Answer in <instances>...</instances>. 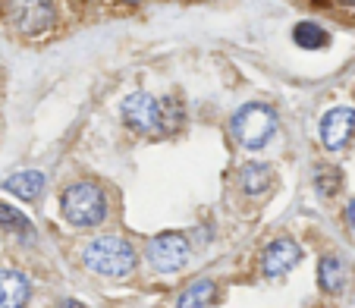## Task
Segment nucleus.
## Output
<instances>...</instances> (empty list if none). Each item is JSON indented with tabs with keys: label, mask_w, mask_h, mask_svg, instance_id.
<instances>
[{
	"label": "nucleus",
	"mask_w": 355,
	"mask_h": 308,
	"mask_svg": "<svg viewBox=\"0 0 355 308\" xmlns=\"http://www.w3.org/2000/svg\"><path fill=\"white\" fill-rule=\"evenodd\" d=\"M82 262H85L88 271H94L101 277H126L135 271L139 255L120 236H104V239L88 242L85 252H82Z\"/></svg>",
	"instance_id": "1"
},
{
	"label": "nucleus",
	"mask_w": 355,
	"mask_h": 308,
	"mask_svg": "<svg viewBox=\"0 0 355 308\" xmlns=\"http://www.w3.org/2000/svg\"><path fill=\"white\" fill-rule=\"evenodd\" d=\"M60 211L73 227L88 230L107 217V201H104L101 186H94V182H73L60 198Z\"/></svg>",
	"instance_id": "2"
},
{
	"label": "nucleus",
	"mask_w": 355,
	"mask_h": 308,
	"mask_svg": "<svg viewBox=\"0 0 355 308\" xmlns=\"http://www.w3.org/2000/svg\"><path fill=\"white\" fill-rule=\"evenodd\" d=\"M233 132L245 148L258 151V148L268 145L270 135L277 132L274 110H270L268 104H245V108L233 117Z\"/></svg>",
	"instance_id": "3"
},
{
	"label": "nucleus",
	"mask_w": 355,
	"mask_h": 308,
	"mask_svg": "<svg viewBox=\"0 0 355 308\" xmlns=\"http://www.w3.org/2000/svg\"><path fill=\"white\" fill-rule=\"evenodd\" d=\"M123 120H126L129 129L141 135H167V126H164V98H155V94L135 92L123 101Z\"/></svg>",
	"instance_id": "4"
},
{
	"label": "nucleus",
	"mask_w": 355,
	"mask_h": 308,
	"mask_svg": "<svg viewBox=\"0 0 355 308\" xmlns=\"http://www.w3.org/2000/svg\"><path fill=\"white\" fill-rule=\"evenodd\" d=\"M148 262L155 271H180L189 262V239L182 233H161L148 242Z\"/></svg>",
	"instance_id": "5"
},
{
	"label": "nucleus",
	"mask_w": 355,
	"mask_h": 308,
	"mask_svg": "<svg viewBox=\"0 0 355 308\" xmlns=\"http://www.w3.org/2000/svg\"><path fill=\"white\" fill-rule=\"evenodd\" d=\"M3 13L13 16L10 22H13L22 35L35 38V35L47 32V28H54L60 7H54V3H7V7H3Z\"/></svg>",
	"instance_id": "6"
},
{
	"label": "nucleus",
	"mask_w": 355,
	"mask_h": 308,
	"mask_svg": "<svg viewBox=\"0 0 355 308\" xmlns=\"http://www.w3.org/2000/svg\"><path fill=\"white\" fill-rule=\"evenodd\" d=\"M355 135V110L352 108H334L321 117V142L330 151H340Z\"/></svg>",
	"instance_id": "7"
},
{
	"label": "nucleus",
	"mask_w": 355,
	"mask_h": 308,
	"mask_svg": "<svg viewBox=\"0 0 355 308\" xmlns=\"http://www.w3.org/2000/svg\"><path fill=\"white\" fill-rule=\"evenodd\" d=\"M299 258H302V248L295 246L293 239H277L264 248L261 271L268 277H280V274H286V271H293L295 264H299Z\"/></svg>",
	"instance_id": "8"
},
{
	"label": "nucleus",
	"mask_w": 355,
	"mask_h": 308,
	"mask_svg": "<svg viewBox=\"0 0 355 308\" xmlns=\"http://www.w3.org/2000/svg\"><path fill=\"white\" fill-rule=\"evenodd\" d=\"M28 277L22 271L3 268L0 271V308H22L28 302Z\"/></svg>",
	"instance_id": "9"
},
{
	"label": "nucleus",
	"mask_w": 355,
	"mask_h": 308,
	"mask_svg": "<svg viewBox=\"0 0 355 308\" xmlns=\"http://www.w3.org/2000/svg\"><path fill=\"white\" fill-rule=\"evenodd\" d=\"M3 189H7L10 195H19V198H38L41 192H44V176L38 173V170H19V173H13L10 180H3Z\"/></svg>",
	"instance_id": "10"
},
{
	"label": "nucleus",
	"mask_w": 355,
	"mask_h": 308,
	"mask_svg": "<svg viewBox=\"0 0 355 308\" xmlns=\"http://www.w3.org/2000/svg\"><path fill=\"white\" fill-rule=\"evenodd\" d=\"M239 180H242V189H245L248 195H261L264 189L270 186V167L268 164H245Z\"/></svg>",
	"instance_id": "11"
},
{
	"label": "nucleus",
	"mask_w": 355,
	"mask_h": 308,
	"mask_svg": "<svg viewBox=\"0 0 355 308\" xmlns=\"http://www.w3.org/2000/svg\"><path fill=\"white\" fill-rule=\"evenodd\" d=\"M214 299V283L211 280H195L186 293L180 296L176 308H208V302Z\"/></svg>",
	"instance_id": "12"
},
{
	"label": "nucleus",
	"mask_w": 355,
	"mask_h": 308,
	"mask_svg": "<svg viewBox=\"0 0 355 308\" xmlns=\"http://www.w3.org/2000/svg\"><path fill=\"white\" fill-rule=\"evenodd\" d=\"M293 38H295V44H302V47H309V51H315V47H324V44H327L330 35L324 32L318 22L305 19V22H299V26L293 28Z\"/></svg>",
	"instance_id": "13"
},
{
	"label": "nucleus",
	"mask_w": 355,
	"mask_h": 308,
	"mask_svg": "<svg viewBox=\"0 0 355 308\" xmlns=\"http://www.w3.org/2000/svg\"><path fill=\"white\" fill-rule=\"evenodd\" d=\"M343 277H346V271H343V264L336 258H324L321 268H318V283H321L324 293H340Z\"/></svg>",
	"instance_id": "14"
},
{
	"label": "nucleus",
	"mask_w": 355,
	"mask_h": 308,
	"mask_svg": "<svg viewBox=\"0 0 355 308\" xmlns=\"http://www.w3.org/2000/svg\"><path fill=\"white\" fill-rule=\"evenodd\" d=\"M0 227L10 230V233H19V236H32V223H28V217L19 214L16 208H10V205H0Z\"/></svg>",
	"instance_id": "15"
},
{
	"label": "nucleus",
	"mask_w": 355,
	"mask_h": 308,
	"mask_svg": "<svg viewBox=\"0 0 355 308\" xmlns=\"http://www.w3.org/2000/svg\"><path fill=\"white\" fill-rule=\"evenodd\" d=\"M340 186H343V173L336 167H318L315 170V189L321 195H330V198H334V195L340 192Z\"/></svg>",
	"instance_id": "16"
},
{
	"label": "nucleus",
	"mask_w": 355,
	"mask_h": 308,
	"mask_svg": "<svg viewBox=\"0 0 355 308\" xmlns=\"http://www.w3.org/2000/svg\"><path fill=\"white\" fill-rule=\"evenodd\" d=\"M346 221H349V227L355 230V198H352V201H349V205H346Z\"/></svg>",
	"instance_id": "17"
},
{
	"label": "nucleus",
	"mask_w": 355,
	"mask_h": 308,
	"mask_svg": "<svg viewBox=\"0 0 355 308\" xmlns=\"http://www.w3.org/2000/svg\"><path fill=\"white\" fill-rule=\"evenodd\" d=\"M54 308H85V305H79V302H76V299H60Z\"/></svg>",
	"instance_id": "18"
}]
</instances>
